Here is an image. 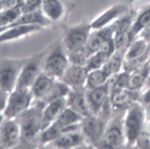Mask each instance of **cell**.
Instances as JSON below:
<instances>
[{
    "label": "cell",
    "instance_id": "cell-15",
    "mask_svg": "<svg viewBox=\"0 0 150 149\" xmlns=\"http://www.w3.org/2000/svg\"><path fill=\"white\" fill-rule=\"evenodd\" d=\"M66 107V97L58 99L46 105L42 113L41 131L53 123Z\"/></svg>",
    "mask_w": 150,
    "mask_h": 149
},
{
    "label": "cell",
    "instance_id": "cell-34",
    "mask_svg": "<svg viewBox=\"0 0 150 149\" xmlns=\"http://www.w3.org/2000/svg\"><path fill=\"white\" fill-rule=\"evenodd\" d=\"M137 145L141 148H150V132L141 131L136 140Z\"/></svg>",
    "mask_w": 150,
    "mask_h": 149
},
{
    "label": "cell",
    "instance_id": "cell-42",
    "mask_svg": "<svg viewBox=\"0 0 150 149\" xmlns=\"http://www.w3.org/2000/svg\"><path fill=\"white\" fill-rule=\"evenodd\" d=\"M146 112L147 116L150 119V103L148 104V106H147V108L146 109Z\"/></svg>",
    "mask_w": 150,
    "mask_h": 149
},
{
    "label": "cell",
    "instance_id": "cell-23",
    "mask_svg": "<svg viewBox=\"0 0 150 149\" xmlns=\"http://www.w3.org/2000/svg\"><path fill=\"white\" fill-rule=\"evenodd\" d=\"M70 88L66 84L59 79H56L47 94L42 99L45 105L58 99L66 97Z\"/></svg>",
    "mask_w": 150,
    "mask_h": 149
},
{
    "label": "cell",
    "instance_id": "cell-1",
    "mask_svg": "<svg viewBox=\"0 0 150 149\" xmlns=\"http://www.w3.org/2000/svg\"><path fill=\"white\" fill-rule=\"evenodd\" d=\"M45 104L34 99L31 105L15 119L21 130V140L17 148H37V140L41 131L42 116Z\"/></svg>",
    "mask_w": 150,
    "mask_h": 149
},
{
    "label": "cell",
    "instance_id": "cell-12",
    "mask_svg": "<svg viewBox=\"0 0 150 149\" xmlns=\"http://www.w3.org/2000/svg\"><path fill=\"white\" fill-rule=\"evenodd\" d=\"M86 143L84 137L80 130L62 133L56 140L46 145L43 148L67 149L78 147Z\"/></svg>",
    "mask_w": 150,
    "mask_h": 149
},
{
    "label": "cell",
    "instance_id": "cell-24",
    "mask_svg": "<svg viewBox=\"0 0 150 149\" xmlns=\"http://www.w3.org/2000/svg\"><path fill=\"white\" fill-rule=\"evenodd\" d=\"M83 117L70 108L66 107L53 123L62 127H66L80 123Z\"/></svg>",
    "mask_w": 150,
    "mask_h": 149
},
{
    "label": "cell",
    "instance_id": "cell-16",
    "mask_svg": "<svg viewBox=\"0 0 150 149\" xmlns=\"http://www.w3.org/2000/svg\"><path fill=\"white\" fill-rule=\"evenodd\" d=\"M66 7L61 0H42L41 10L45 16L52 21H58L63 16Z\"/></svg>",
    "mask_w": 150,
    "mask_h": 149
},
{
    "label": "cell",
    "instance_id": "cell-31",
    "mask_svg": "<svg viewBox=\"0 0 150 149\" xmlns=\"http://www.w3.org/2000/svg\"><path fill=\"white\" fill-rule=\"evenodd\" d=\"M130 40L131 37L126 31L116 32L113 39L115 49L118 51H122L127 47Z\"/></svg>",
    "mask_w": 150,
    "mask_h": 149
},
{
    "label": "cell",
    "instance_id": "cell-7",
    "mask_svg": "<svg viewBox=\"0 0 150 149\" xmlns=\"http://www.w3.org/2000/svg\"><path fill=\"white\" fill-rule=\"evenodd\" d=\"M103 120L99 115H90L84 117L80 122V131L83 133L86 142L91 145L98 146L103 133Z\"/></svg>",
    "mask_w": 150,
    "mask_h": 149
},
{
    "label": "cell",
    "instance_id": "cell-43",
    "mask_svg": "<svg viewBox=\"0 0 150 149\" xmlns=\"http://www.w3.org/2000/svg\"><path fill=\"white\" fill-rule=\"evenodd\" d=\"M149 132H150V124H149Z\"/></svg>",
    "mask_w": 150,
    "mask_h": 149
},
{
    "label": "cell",
    "instance_id": "cell-30",
    "mask_svg": "<svg viewBox=\"0 0 150 149\" xmlns=\"http://www.w3.org/2000/svg\"><path fill=\"white\" fill-rule=\"evenodd\" d=\"M22 12L19 8L1 10L0 11V26H6L13 22L21 15Z\"/></svg>",
    "mask_w": 150,
    "mask_h": 149
},
{
    "label": "cell",
    "instance_id": "cell-27",
    "mask_svg": "<svg viewBox=\"0 0 150 149\" xmlns=\"http://www.w3.org/2000/svg\"><path fill=\"white\" fill-rule=\"evenodd\" d=\"M146 41L144 39L134 42L125 56L126 61L134 60L142 56L146 52Z\"/></svg>",
    "mask_w": 150,
    "mask_h": 149
},
{
    "label": "cell",
    "instance_id": "cell-40",
    "mask_svg": "<svg viewBox=\"0 0 150 149\" xmlns=\"http://www.w3.org/2000/svg\"><path fill=\"white\" fill-rule=\"evenodd\" d=\"M142 101L146 104L150 103V89L143 95L142 97Z\"/></svg>",
    "mask_w": 150,
    "mask_h": 149
},
{
    "label": "cell",
    "instance_id": "cell-19",
    "mask_svg": "<svg viewBox=\"0 0 150 149\" xmlns=\"http://www.w3.org/2000/svg\"><path fill=\"white\" fill-rule=\"evenodd\" d=\"M50 23L51 21L45 16L42 10L39 9L34 12L22 13L13 22L6 26L8 29L20 25L39 24L42 26H45Z\"/></svg>",
    "mask_w": 150,
    "mask_h": 149
},
{
    "label": "cell",
    "instance_id": "cell-14",
    "mask_svg": "<svg viewBox=\"0 0 150 149\" xmlns=\"http://www.w3.org/2000/svg\"><path fill=\"white\" fill-rule=\"evenodd\" d=\"M108 92L105 85L94 89L86 88V96L88 108L91 115H97L107 101Z\"/></svg>",
    "mask_w": 150,
    "mask_h": 149
},
{
    "label": "cell",
    "instance_id": "cell-28",
    "mask_svg": "<svg viewBox=\"0 0 150 149\" xmlns=\"http://www.w3.org/2000/svg\"><path fill=\"white\" fill-rule=\"evenodd\" d=\"M120 52L117 51V53L111 56L101 67V69L108 76L117 73L119 71L122 64V57Z\"/></svg>",
    "mask_w": 150,
    "mask_h": 149
},
{
    "label": "cell",
    "instance_id": "cell-44",
    "mask_svg": "<svg viewBox=\"0 0 150 149\" xmlns=\"http://www.w3.org/2000/svg\"><path fill=\"white\" fill-rule=\"evenodd\" d=\"M0 148H1V144H0Z\"/></svg>",
    "mask_w": 150,
    "mask_h": 149
},
{
    "label": "cell",
    "instance_id": "cell-3",
    "mask_svg": "<svg viewBox=\"0 0 150 149\" xmlns=\"http://www.w3.org/2000/svg\"><path fill=\"white\" fill-rule=\"evenodd\" d=\"M51 45L30 57L28 58L18 78L15 89L30 88L38 76L42 71L45 58Z\"/></svg>",
    "mask_w": 150,
    "mask_h": 149
},
{
    "label": "cell",
    "instance_id": "cell-37",
    "mask_svg": "<svg viewBox=\"0 0 150 149\" xmlns=\"http://www.w3.org/2000/svg\"><path fill=\"white\" fill-rule=\"evenodd\" d=\"M130 19L131 18L127 17L118 21L117 23L114 26V28L116 32L126 31L130 25Z\"/></svg>",
    "mask_w": 150,
    "mask_h": 149
},
{
    "label": "cell",
    "instance_id": "cell-21",
    "mask_svg": "<svg viewBox=\"0 0 150 149\" xmlns=\"http://www.w3.org/2000/svg\"><path fill=\"white\" fill-rule=\"evenodd\" d=\"M110 29L104 28L90 34L84 48L91 56L98 51L104 40L110 36Z\"/></svg>",
    "mask_w": 150,
    "mask_h": 149
},
{
    "label": "cell",
    "instance_id": "cell-25",
    "mask_svg": "<svg viewBox=\"0 0 150 149\" xmlns=\"http://www.w3.org/2000/svg\"><path fill=\"white\" fill-rule=\"evenodd\" d=\"M134 98V95L129 89H118L111 93V103L116 108H124L130 104Z\"/></svg>",
    "mask_w": 150,
    "mask_h": 149
},
{
    "label": "cell",
    "instance_id": "cell-9",
    "mask_svg": "<svg viewBox=\"0 0 150 149\" xmlns=\"http://www.w3.org/2000/svg\"><path fill=\"white\" fill-rule=\"evenodd\" d=\"M20 140V127L15 119L4 118L0 123V144L1 148H17Z\"/></svg>",
    "mask_w": 150,
    "mask_h": 149
},
{
    "label": "cell",
    "instance_id": "cell-18",
    "mask_svg": "<svg viewBox=\"0 0 150 149\" xmlns=\"http://www.w3.org/2000/svg\"><path fill=\"white\" fill-rule=\"evenodd\" d=\"M55 80L54 78L48 76L42 71L30 88L33 100L43 99L49 92Z\"/></svg>",
    "mask_w": 150,
    "mask_h": 149
},
{
    "label": "cell",
    "instance_id": "cell-17",
    "mask_svg": "<svg viewBox=\"0 0 150 149\" xmlns=\"http://www.w3.org/2000/svg\"><path fill=\"white\" fill-rule=\"evenodd\" d=\"M43 27L39 24L20 25L11 27L0 34V43L36 32L41 29Z\"/></svg>",
    "mask_w": 150,
    "mask_h": 149
},
{
    "label": "cell",
    "instance_id": "cell-13",
    "mask_svg": "<svg viewBox=\"0 0 150 149\" xmlns=\"http://www.w3.org/2000/svg\"><path fill=\"white\" fill-rule=\"evenodd\" d=\"M80 129V123L66 127H62L54 123L42 130L37 140V148H43L49 143L56 140L62 133Z\"/></svg>",
    "mask_w": 150,
    "mask_h": 149
},
{
    "label": "cell",
    "instance_id": "cell-41",
    "mask_svg": "<svg viewBox=\"0 0 150 149\" xmlns=\"http://www.w3.org/2000/svg\"><path fill=\"white\" fill-rule=\"evenodd\" d=\"M63 2V3L64 4L66 8H71L72 6V4L69 1V0H61Z\"/></svg>",
    "mask_w": 150,
    "mask_h": 149
},
{
    "label": "cell",
    "instance_id": "cell-32",
    "mask_svg": "<svg viewBox=\"0 0 150 149\" xmlns=\"http://www.w3.org/2000/svg\"><path fill=\"white\" fill-rule=\"evenodd\" d=\"M42 0H21L19 8L22 13L34 12L41 9Z\"/></svg>",
    "mask_w": 150,
    "mask_h": 149
},
{
    "label": "cell",
    "instance_id": "cell-10",
    "mask_svg": "<svg viewBox=\"0 0 150 149\" xmlns=\"http://www.w3.org/2000/svg\"><path fill=\"white\" fill-rule=\"evenodd\" d=\"M88 71L86 66L69 64L62 77L59 79L70 88L84 87L86 85Z\"/></svg>",
    "mask_w": 150,
    "mask_h": 149
},
{
    "label": "cell",
    "instance_id": "cell-39",
    "mask_svg": "<svg viewBox=\"0 0 150 149\" xmlns=\"http://www.w3.org/2000/svg\"><path fill=\"white\" fill-rule=\"evenodd\" d=\"M141 36L146 41L150 40V23H149L144 27Z\"/></svg>",
    "mask_w": 150,
    "mask_h": 149
},
{
    "label": "cell",
    "instance_id": "cell-36",
    "mask_svg": "<svg viewBox=\"0 0 150 149\" xmlns=\"http://www.w3.org/2000/svg\"><path fill=\"white\" fill-rule=\"evenodd\" d=\"M21 0H1V10H8L19 8Z\"/></svg>",
    "mask_w": 150,
    "mask_h": 149
},
{
    "label": "cell",
    "instance_id": "cell-8",
    "mask_svg": "<svg viewBox=\"0 0 150 149\" xmlns=\"http://www.w3.org/2000/svg\"><path fill=\"white\" fill-rule=\"evenodd\" d=\"M144 122V109L139 104H133L129 108L125 122V135L128 143L132 144L141 132Z\"/></svg>",
    "mask_w": 150,
    "mask_h": 149
},
{
    "label": "cell",
    "instance_id": "cell-22",
    "mask_svg": "<svg viewBox=\"0 0 150 149\" xmlns=\"http://www.w3.org/2000/svg\"><path fill=\"white\" fill-rule=\"evenodd\" d=\"M123 140L121 129L118 126H112L105 132L103 140H101L98 146L106 148H117L120 146Z\"/></svg>",
    "mask_w": 150,
    "mask_h": 149
},
{
    "label": "cell",
    "instance_id": "cell-11",
    "mask_svg": "<svg viewBox=\"0 0 150 149\" xmlns=\"http://www.w3.org/2000/svg\"><path fill=\"white\" fill-rule=\"evenodd\" d=\"M67 107L70 108L83 117L90 114L86 96V87L70 88L66 96Z\"/></svg>",
    "mask_w": 150,
    "mask_h": 149
},
{
    "label": "cell",
    "instance_id": "cell-2",
    "mask_svg": "<svg viewBox=\"0 0 150 149\" xmlns=\"http://www.w3.org/2000/svg\"><path fill=\"white\" fill-rule=\"evenodd\" d=\"M69 64L62 39H59L51 44L44 60L42 72L55 79H59Z\"/></svg>",
    "mask_w": 150,
    "mask_h": 149
},
{
    "label": "cell",
    "instance_id": "cell-33",
    "mask_svg": "<svg viewBox=\"0 0 150 149\" xmlns=\"http://www.w3.org/2000/svg\"><path fill=\"white\" fill-rule=\"evenodd\" d=\"M150 23V7L146 9L138 18L137 22L132 29V33H137L140 29L144 28L146 25Z\"/></svg>",
    "mask_w": 150,
    "mask_h": 149
},
{
    "label": "cell",
    "instance_id": "cell-29",
    "mask_svg": "<svg viewBox=\"0 0 150 149\" xmlns=\"http://www.w3.org/2000/svg\"><path fill=\"white\" fill-rule=\"evenodd\" d=\"M67 56L70 64L81 66H86L90 58L91 57L85 50L84 47L67 54Z\"/></svg>",
    "mask_w": 150,
    "mask_h": 149
},
{
    "label": "cell",
    "instance_id": "cell-38",
    "mask_svg": "<svg viewBox=\"0 0 150 149\" xmlns=\"http://www.w3.org/2000/svg\"><path fill=\"white\" fill-rule=\"evenodd\" d=\"M8 95L9 93H7L2 91H0V123L5 118L4 112L6 107Z\"/></svg>",
    "mask_w": 150,
    "mask_h": 149
},
{
    "label": "cell",
    "instance_id": "cell-20",
    "mask_svg": "<svg viewBox=\"0 0 150 149\" xmlns=\"http://www.w3.org/2000/svg\"><path fill=\"white\" fill-rule=\"evenodd\" d=\"M149 73L150 58L144 64H141L134 70L132 75H129L127 88L129 90H134L140 88Z\"/></svg>",
    "mask_w": 150,
    "mask_h": 149
},
{
    "label": "cell",
    "instance_id": "cell-6",
    "mask_svg": "<svg viewBox=\"0 0 150 149\" xmlns=\"http://www.w3.org/2000/svg\"><path fill=\"white\" fill-rule=\"evenodd\" d=\"M33 101L30 88L15 89L9 93L4 112L5 118L15 119L28 109Z\"/></svg>",
    "mask_w": 150,
    "mask_h": 149
},
{
    "label": "cell",
    "instance_id": "cell-26",
    "mask_svg": "<svg viewBox=\"0 0 150 149\" xmlns=\"http://www.w3.org/2000/svg\"><path fill=\"white\" fill-rule=\"evenodd\" d=\"M108 76L100 68L88 72L85 87L87 89H94L105 84Z\"/></svg>",
    "mask_w": 150,
    "mask_h": 149
},
{
    "label": "cell",
    "instance_id": "cell-5",
    "mask_svg": "<svg viewBox=\"0 0 150 149\" xmlns=\"http://www.w3.org/2000/svg\"><path fill=\"white\" fill-rule=\"evenodd\" d=\"M91 29V24L83 22L65 29L62 43L67 54L85 47Z\"/></svg>",
    "mask_w": 150,
    "mask_h": 149
},
{
    "label": "cell",
    "instance_id": "cell-35",
    "mask_svg": "<svg viewBox=\"0 0 150 149\" xmlns=\"http://www.w3.org/2000/svg\"><path fill=\"white\" fill-rule=\"evenodd\" d=\"M129 72L127 71H125L121 74H118V77L117 82L115 83V86L114 88L113 91L118 89H124V87H127L128 82L129 80Z\"/></svg>",
    "mask_w": 150,
    "mask_h": 149
},
{
    "label": "cell",
    "instance_id": "cell-4",
    "mask_svg": "<svg viewBox=\"0 0 150 149\" xmlns=\"http://www.w3.org/2000/svg\"><path fill=\"white\" fill-rule=\"evenodd\" d=\"M28 58L4 59L0 62V88L9 93L13 91Z\"/></svg>",
    "mask_w": 150,
    "mask_h": 149
}]
</instances>
